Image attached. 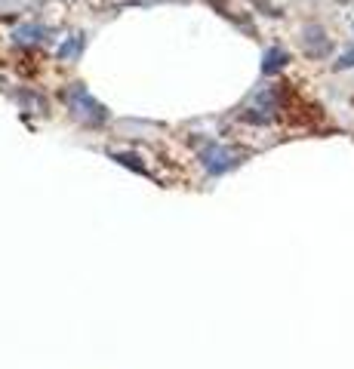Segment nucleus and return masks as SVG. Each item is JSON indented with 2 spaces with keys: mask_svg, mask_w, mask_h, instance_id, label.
<instances>
[{
  "mask_svg": "<svg viewBox=\"0 0 354 369\" xmlns=\"http://www.w3.org/2000/svg\"><path fill=\"white\" fill-rule=\"evenodd\" d=\"M287 65V52L280 50V46H271V50L265 52V62H262V71L265 74H274V71H280Z\"/></svg>",
  "mask_w": 354,
  "mask_h": 369,
  "instance_id": "20e7f679",
  "label": "nucleus"
},
{
  "mask_svg": "<svg viewBox=\"0 0 354 369\" xmlns=\"http://www.w3.org/2000/svg\"><path fill=\"white\" fill-rule=\"evenodd\" d=\"M336 68H354V50H348L342 59L336 62Z\"/></svg>",
  "mask_w": 354,
  "mask_h": 369,
  "instance_id": "6e6552de",
  "label": "nucleus"
},
{
  "mask_svg": "<svg viewBox=\"0 0 354 369\" xmlns=\"http://www.w3.org/2000/svg\"><path fill=\"white\" fill-rule=\"evenodd\" d=\"M65 102H68V108L74 111V117H81V120H87V123H96V127H99V123L108 120V111H105L102 105L87 92V87H81V83H74V87L65 92Z\"/></svg>",
  "mask_w": 354,
  "mask_h": 369,
  "instance_id": "f257e3e1",
  "label": "nucleus"
},
{
  "mask_svg": "<svg viewBox=\"0 0 354 369\" xmlns=\"http://www.w3.org/2000/svg\"><path fill=\"white\" fill-rule=\"evenodd\" d=\"M200 163L207 167V173L209 176H222V173H228V169H234L238 167V154H231V151H225L222 145H209V148H203L200 151Z\"/></svg>",
  "mask_w": 354,
  "mask_h": 369,
  "instance_id": "f03ea898",
  "label": "nucleus"
},
{
  "mask_svg": "<svg viewBox=\"0 0 354 369\" xmlns=\"http://www.w3.org/2000/svg\"><path fill=\"white\" fill-rule=\"evenodd\" d=\"M114 160L123 163V167H129V169H136V173H142V163H136L133 154H114Z\"/></svg>",
  "mask_w": 354,
  "mask_h": 369,
  "instance_id": "0eeeda50",
  "label": "nucleus"
},
{
  "mask_svg": "<svg viewBox=\"0 0 354 369\" xmlns=\"http://www.w3.org/2000/svg\"><path fill=\"white\" fill-rule=\"evenodd\" d=\"M41 34H43V28H37V25L34 28H19L16 31L19 41H41Z\"/></svg>",
  "mask_w": 354,
  "mask_h": 369,
  "instance_id": "423d86ee",
  "label": "nucleus"
},
{
  "mask_svg": "<svg viewBox=\"0 0 354 369\" xmlns=\"http://www.w3.org/2000/svg\"><path fill=\"white\" fill-rule=\"evenodd\" d=\"M305 43H308L311 56H326V52H330V41L324 37L320 28H305Z\"/></svg>",
  "mask_w": 354,
  "mask_h": 369,
  "instance_id": "7ed1b4c3",
  "label": "nucleus"
},
{
  "mask_svg": "<svg viewBox=\"0 0 354 369\" xmlns=\"http://www.w3.org/2000/svg\"><path fill=\"white\" fill-rule=\"evenodd\" d=\"M81 50H83V37L81 34H74L71 41H65L62 43V50H59V56L62 59H68V62H74L77 56H81Z\"/></svg>",
  "mask_w": 354,
  "mask_h": 369,
  "instance_id": "39448f33",
  "label": "nucleus"
}]
</instances>
